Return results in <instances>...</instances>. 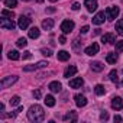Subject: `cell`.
<instances>
[{
  "instance_id": "obj_1",
  "label": "cell",
  "mask_w": 123,
  "mask_h": 123,
  "mask_svg": "<svg viewBox=\"0 0 123 123\" xmlns=\"http://www.w3.org/2000/svg\"><path fill=\"white\" fill-rule=\"evenodd\" d=\"M28 119L31 122H42L45 119V111H43V107L39 106V104H33L29 107L28 110Z\"/></svg>"
},
{
  "instance_id": "obj_2",
  "label": "cell",
  "mask_w": 123,
  "mask_h": 123,
  "mask_svg": "<svg viewBox=\"0 0 123 123\" xmlns=\"http://www.w3.org/2000/svg\"><path fill=\"white\" fill-rule=\"evenodd\" d=\"M0 26H2L3 29H9V31H13L15 28H16V23L12 20V18L10 19H6L5 16L0 19Z\"/></svg>"
},
{
  "instance_id": "obj_3",
  "label": "cell",
  "mask_w": 123,
  "mask_h": 123,
  "mask_svg": "<svg viewBox=\"0 0 123 123\" xmlns=\"http://www.w3.org/2000/svg\"><path fill=\"white\" fill-rule=\"evenodd\" d=\"M16 81H18V77H16V75H9V77H5V78L2 80V83H0V87H2V88H7V87L13 86Z\"/></svg>"
},
{
  "instance_id": "obj_4",
  "label": "cell",
  "mask_w": 123,
  "mask_h": 123,
  "mask_svg": "<svg viewBox=\"0 0 123 123\" xmlns=\"http://www.w3.org/2000/svg\"><path fill=\"white\" fill-rule=\"evenodd\" d=\"M119 13H120V10H119V7L117 6H110V7H107L106 9V16L109 18V19H116L117 16H119Z\"/></svg>"
},
{
  "instance_id": "obj_5",
  "label": "cell",
  "mask_w": 123,
  "mask_h": 123,
  "mask_svg": "<svg viewBox=\"0 0 123 123\" xmlns=\"http://www.w3.org/2000/svg\"><path fill=\"white\" fill-rule=\"evenodd\" d=\"M74 26H75V23L73 20H64L62 23H61V31H62L64 33H70L74 29Z\"/></svg>"
},
{
  "instance_id": "obj_6",
  "label": "cell",
  "mask_w": 123,
  "mask_h": 123,
  "mask_svg": "<svg viewBox=\"0 0 123 123\" xmlns=\"http://www.w3.org/2000/svg\"><path fill=\"white\" fill-rule=\"evenodd\" d=\"M98 49H100V46H98V43H96V42H93L90 46H87L86 48V54L88 55V56H93V55H96L97 52H98Z\"/></svg>"
},
{
  "instance_id": "obj_7",
  "label": "cell",
  "mask_w": 123,
  "mask_h": 123,
  "mask_svg": "<svg viewBox=\"0 0 123 123\" xmlns=\"http://www.w3.org/2000/svg\"><path fill=\"white\" fill-rule=\"evenodd\" d=\"M84 6L87 7V10L88 12H96V9L98 7V5H97V0H86L84 2Z\"/></svg>"
},
{
  "instance_id": "obj_8",
  "label": "cell",
  "mask_w": 123,
  "mask_h": 123,
  "mask_svg": "<svg viewBox=\"0 0 123 123\" xmlns=\"http://www.w3.org/2000/svg\"><path fill=\"white\" fill-rule=\"evenodd\" d=\"M29 23H31V19H29L28 16H20V18H19V22H18V26H19L22 31H25V29L29 26Z\"/></svg>"
},
{
  "instance_id": "obj_9",
  "label": "cell",
  "mask_w": 123,
  "mask_h": 123,
  "mask_svg": "<svg viewBox=\"0 0 123 123\" xmlns=\"http://www.w3.org/2000/svg\"><path fill=\"white\" fill-rule=\"evenodd\" d=\"M107 16H106V13L104 12H98L94 18H93V23L94 25H101V23H104V19H106Z\"/></svg>"
},
{
  "instance_id": "obj_10",
  "label": "cell",
  "mask_w": 123,
  "mask_h": 123,
  "mask_svg": "<svg viewBox=\"0 0 123 123\" xmlns=\"http://www.w3.org/2000/svg\"><path fill=\"white\" fill-rule=\"evenodd\" d=\"M101 42L103 43H116V36L114 33H104L101 36Z\"/></svg>"
},
{
  "instance_id": "obj_11",
  "label": "cell",
  "mask_w": 123,
  "mask_h": 123,
  "mask_svg": "<svg viewBox=\"0 0 123 123\" xmlns=\"http://www.w3.org/2000/svg\"><path fill=\"white\" fill-rule=\"evenodd\" d=\"M83 84H84V80H83L81 77H77V78L70 80V87H71V88H80Z\"/></svg>"
},
{
  "instance_id": "obj_12",
  "label": "cell",
  "mask_w": 123,
  "mask_h": 123,
  "mask_svg": "<svg viewBox=\"0 0 123 123\" xmlns=\"http://www.w3.org/2000/svg\"><path fill=\"white\" fill-rule=\"evenodd\" d=\"M75 104L78 106V107H84L86 104H87V98H86V96H83V94H75Z\"/></svg>"
},
{
  "instance_id": "obj_13",
  "label": "cell",
  "mask_w": 123,
  "mask_h": 123,
  "mask_svg": "<svg viewBox=\"0 0 123 123\" xmlns=\"http://www.w3.org/2000/svg\"><path fill=\"white\" fill-rule=\"evenodd\" d=\"M90 65H91V70H93V71H96V73H100V71H103V70H104V64H103V62H100V61H93Z\"/></svg>"
},
{
  "instance_id": "obj_14",
  "label": "cell",
  "mask_w": 123,
  "mask_h": 123,
  "mask_svg": "<svg viewBox=\"0 0 123 123\" xmlns=\"http://www.w3.org/2000/svg\"><path fill=\"white\" fill-rule=\"evenodd\" d=\"M111 107H113L114 110H120V109L123 107L122 98H120V97H113V100H111Z\"/></svg>"
},
{
  "instance_id": "obj_15",
  "label": "cell",
  "mask_w": 123,
  "mask_h": 123,
  "mask_svg": "<svg viewBox=\"0 0 123 123\" xmlns=\"http://www.w3.org/2000/svg\"><path fill=\"white\" fill-rule=\"evenodd\" d=\"M75 74H77V67H75V65H70V67L65 70L64 77H65V78H70V77H73V75H75Z\"/></svg>"
},
{
  "instance_id": "obj_16",
  "label": "cell",
  "mask_w": 123,
  "mask_h": 123,
  "mask_svg": "<svg viewBox=\"0 0 123 123\" xmlns=\"http://www.w3.org/2000/svg\"><path fill=\"white\" fill-rule=\"evenodd\" d=\"M61 88H62V86H61L59 81H52V83L49 84V90H51L52 93H59Z\"/></svg>"
},
{
  "instance_id": "obj_17",
  "label": "cell",
  "mask_w": 123,
  "mask_h": 123,
  "mask_svg": "<svg viewBox=\"0 0 123 123\" xmlns=\"http://www.w3.org/2000/svg\"><path fill=\"white\" fill-rule=\"evenodd\" d=\"M106 62H107V64H116V62H117V54H116V52L107 54V56H106Z\"/></svg>"
},
{
  "instance_id": "obj_18",
  "label": "cell",
  "mask_w": 123,
  "mask_h": 123,
  "mask_svg": "<svg viewBox=\"0 0 123 123\" xmlns=\"http://www.w3.org/2000/svg\"><path fill=\"white\" fill-rule=\"evenodd\" d=\"M42 28H43L45 31H51V29L54 28V19H45V20L42 22Z\"/></svg>"
},
{
  "instance_id": "obj_19",
  "label": "cell",
  "mask_w": 123,
  "mask_h": 123,
  "mask_svg": "<svg viewBox=\"0 0 123 123\" xmlns=\"http://www.w3.org/2000/svg\"><path fill=\"white\" fill-rule=\"evenodd\" d=\"M39 35H41V31H39L36 26L31 28V31H29V38H32V39H36V38H39Z\"/></svg>"
},
{
  "instance_id": "obj_20",
  "label": "cell",
  "mask_w": 123,
  "mask_h": 123,
  "mask_svg": "<svg viewBox=\"0 0 123 123\" xmlns=\"http://www.w3.org/2000/svg\"><path fill=\"white\" fill-rule=\"evenodd\" d=\"M58 59L59 61H68L70 59V54L67 51H59L58 52Z\"/></svg>"
},
{
  "instance_id": "obj_21",
  "label": "cell",
  "mask_w": 123,
  "mask_h": 123,
  "mask_svg": "<svg viewBox=\"0 0 123 123\" xmlns=\"http://www.w3.org/2000/svg\"><path fill=\"white\" fill-rule=\"evenodd\" d=\"M7 56H9V59H12V61H18L19 58H20V55H19V52L18 51H9V54H7Z\"/></svg>"
},
{
  "instance_id": "obj_22",
  "label": "cell",
  "mask_w": 123,
  "mask_h": 123,
  "mask_svg": "<svg viewBox=\"0 0 123 123\" xmlns=\"http://www.w3.org/2000/svg\"><path fill=\"white\" fill-rule=\"evenodd\" d=\"M43 101H45V104H46L48 107H54V106H55V98H54L51 94H49V96H46Z\"/></svg>"
},
{
  "instance_id": "obj_23",
  "label": "cell",
  "mask_w": 123,
  "mask_h": 123,
  "mask_svg": "<svg viewBox=\"0 0 123 123\" xmlns=\"http://www.w3.org/2000/svg\"><path fill=\"white\" fill-rule=\"evenodd\" d=\"M94 91H96V94H97V96H103V94L106 93V88H104V86L97 84V86L94 87Z\"/></svg>"
},
{
  "instance_id": "obj_24",
  "label": "cell",
  "mask_w": 123,
  "mask_h": 123,
  "mask_svg": "<svg viewBox=\"0 0 123 123\" xmlns=\"http://www.w3.org/2000/svg\"><path fill=\"white\" fill-rule=\"evenodd\" d=\"M64 120L67 122V120H73V122H75L77 120V114H75V111H70V113H67L65 116H64Z\"/></svg>"
},
{
  "instance_id": "obj_25",
  "label": "cell",
  "mask_w": 123,
  "mask_h": 123,
  "mask_svg": "<svg viewBox=\"0 0 123 123\" xmlns=\"http://www.w3.org/2000/svg\"><path fill=\"white\" fill-rule=\"evenodd\" d=\"M116 32L119 35H123V19H120V20L116 22Z\"/></svg>"
},
{
  "instance_id": "obj_26",
  "label": "cell",
  "mask_w": 123,
  "mask_h": 123,
  "mask_svg": "<svg viewBox=\"0 0 123 123\" xmlns=\"http://www.w3.org/2000/svg\"><path fill=\"white\" fill-rule=\"evenodd\" d=\"M109 77H110V81H113V83H117L119 81V77H117V71L116 70H111L110 74H109Z\"/></svg>"
},
{
  "instance_id": "obj_27",
  "label": "cell",
  "mask_w": 123,
  "mask_h": 123,
  "mask_svg": "<svg viewBox=\"0 0 123 123\" xmlns=\"http://www.w3.org/2000/svg\"><path fill=\"white\" fill-rule=\"evenodd\" d=\"M16 45H18L19 48H25V46L28 45V41H26V38H19V39H18V42H16Z\"/></svg>"
},
{
  "instance_id": "obj_28",
  "label": "cell",
  "mask_w": 123,
  "mask_h": 123,
  "mask_svg": "<svg viewBox=\"0 0 123 123\" xmlns=\"http://www.w3.org/2000/svg\"><path fill=\"white\" fill-rule=\"evenodd\" d=\"M9 103H10V106H18V104L20 103V97H19V96H13V97L9 100Z\"/></svg>"
},
{
  "instance_id": "obj_29",
  "label": "cell",
  "mask_w": 123,
  "mask_h": 123,
  "mask_svg": "<svg viewBox=\"0 0 123 123\" xmlns=\"http://www.w3.org/2000/svg\"><path fill=\"white\" fill-rule=\"evenodd\" d=\"M18 0H5V6L6 7H16Z\"/></svg>"
},
{
  "instance_id": "obj_30",
  "label": "cell",
  "mask_w": 123,
  "mask_h": 123,
  "mask_svg": "<svg viewBox=\"0 0 123 123\" xmlns=\"http://www.w3.org/2000/svg\"><path fill=\"white\" fill-rule=\"evenodd\" d=\"M38 68H39L38 64H35V65H26V67H23V71H25V73H29V71H35V70H38Z\"/></svg>"
},
{
  "instance_id": "obj_31",
  "label": "cell",
  "mask_w": 123,
  "mask_h": 123,
  "mask_svg": "<svg viewBox=\"0 0 123 123\" xmlns=\"http://www.w3.org/2000/svg\"><path fill=\"white\" fill-rule=\"evenodd\" d=\"M2 16H5V18H13V16H15V13H13L12 10H7V9H5V10L2 12Z\"/></svg>"
},
{
  "instance_id": "obj_32",
  "label": "cell",
  "mask_w": 123,
  "mask_h": 123,
  "mask_svg": "<svg viewBox=\"0 0 123 123\" xmlns=\"http://www.w3.org/2000/svg\"><path fill=\"white\" fill-rule=\"evenodd\" d=\"M41 52H42V55H45V56H51V55H52V51H51L49 48H42Z\"/></svg>"
},
{
  "instance_id": "obj_33",
  "label": "cell",
  "mask_w": 123,
  "mask_h": 123,
  "mask_svg": "<svg viewBox=\"0 0 123 123\" xmlns=\"http://www.w3.org/2000/svg\"><path fill=\"white\" fill-rule=\"evenodd\" d=\"M116 51L117 52H123V41H117L116 42Z\"/></svg>"
},
{
  "instance_id": "obj_34",
  "label": "cell",
  "mask_w": 123,
  "mask_h": 123,
  "mask_svg": "<svg viewBox=\"0 0 123 123\" xmlns=\"http://www.w3.org/2000/svg\"><path fill=\"white\" fill-rule=\"evenodd\" d=\"M29 58H32V54H31L29 51H26V52H23V59H29Z\"/></svg>"
},
{
  "instance_id": "obj_35",
  "label": "cell",
  "mask_w": 123,
  "mask_h": 123,
  "mask_svg": "<svg viewBox=\"0 0 123 123\" xmlns=\"http://www.w3.org/2000/svg\"><path fill=\"white\" fill-rule=\"evenodd\" d=\"M41 96H42V94H41L39 90H35V91H33V97H35V98H41Z\"/></svg>"
},
{
  "instance_id": "obj_36",
  "label": "cell",
  "mask_w": 123,
  "mask_h": 123,
  "mask_svg": "<svg viewBox=\"0 0 123 123\" xmlns=\"http://www.w3.org/2000/svg\"><path fill=\"white\" fill-rule=\"evenodd\" d=\"M59 43H62V45L67 43V38H65L64 35H62V36H59Z\"/></svg>"
},
{
  "instance_id": "obj_37",
  "label": "cell",
  "mask_w": 123,
  "mask_h": 123,
  "mask_svg": "<svg viewBox=\"0 0 123 123\" xmlns=\"http://www.w3.org/2000/svg\"><path fill=\"white\" fill-rule=\"evenodd\" d=\"M100 119H101V120H107V119H109V114H107V113L104 111V113H101V116H100Z\"/></svg>"
},
{
  "instance_id": "obj_38",
  "label": "cell",
  "mask_w": 123,
  "mask_h": 123,
  "mask_svg": "<svg viewBox=\"0 0 123 123\" xmlns=\"http://www.w3.org/2000/svg\"><path fill=\"white\" fill-rule=\"evenodd\" d=\"M78 9H80V3H77V2L73 3V10H78Z\"/></svg>"
},
{
  "instance_id": "obj_39",
  "label": "cell",
  "mask_w": 123,
  "mask_h": 123,
  "mask_svg": "<svg viewBox=\"0 0 123 123\" xmlns=\"http://www.w3.org/2000/svg\"><path fill=\"white\" fill-rule=\"evenodd\" d=\"M88 31H90V28H88V26H83V28H81V33H87Z\"/></svg>"
},
{
  "instance_id": "obj_40",
  "label": "cell",
  "mask_w": 123,
  "mask_h": 123,
  "mask_svg": "<svg viewBox=\"0 0 123 123\" xmlns=\"http://www.w3.org/2000/svg\"><path fill=\"white\" fill-rule=\"evenodd\" d=\"M113 120H114V122H120V120H122V117H120V116H114V117H113Z\"/></svg>"
},
{
  "instance_id": "obj_41",
  "label": "cell",
  "mask_w": 123,
  "mask_h": 123,
  "mask_svg": "<svg viewBox=\"0 0 123 123\" xmlns=\"http://www.w3.org/2000/svg\"><path fill=\"white\" fill-rule=\"evenodd\" d=\"M0 111H5V104H3V103L0 104Z\"/></svg>"
},
{
  "instance_id": "obj_42",
  "label": "cell",
  "mask_w": 123,
  "mask_h": 123,
  "mask_svg": "<svg viewBox=\"0 0 123 123\" xmlns=\"http://www.w3.org/2000/svg\"><path fill=\"white\" fill-rule=\"evenodd\" d=\"M22 2H31V0H22Z\"/></svg>"
},
{
  "instance_id": "obj_43",
  "label": "cell",
  "mask_w": 123,
  "mask_h": 123,
  "mask_svg": "<svg viewBox=\"0 0 123 123\" xmlns=\"http://www.w3.org/2000/svg\"><path fill=\"white\" fill-rule=\"evenodd\" d=\"M49 2H56V0H49Z\"/></svg>"
},
{
  "instance_id": "obj_44",
  "label": "cell",
  "mask_w": 123,
  "mask_h": 123,
  "mask_svg": "<svg viewBox=\"0 0 123 123\" xmlns=\"http://www.w3.org/2000/svg\"><path fill=\"white\" fill-rule=\"evenodd\" d=\"M38 2H42V0H38Z\"/></svg>"
}]
</instances>
